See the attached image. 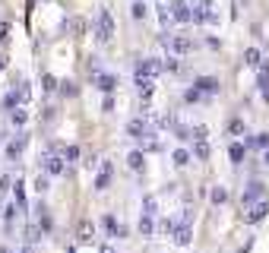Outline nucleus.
Returning <instances> with one entry per match:
<instances>
[{"instance_id":"23","label":"nucleus","mask_w":269,"mask_h":253,"mask_svg":"<svg viewBox=\"0 0 269 253\" xmlns=\"http://www.w3.org/2000/svg\"><path fill=\"white\" fill-rule=\"evenodd\" d=\"M209 203H212V206H225V203H228V190L216 184L212 190H209Z\"/></svg>"},{"instance_id":"39","label":"nucleus","mask_w":269,"mask_h":253,"mask_svg":"<svg viewBox=\"0 0 269 253\" xmlns=\"http://www.w3.org/2000/svg\"><path fill=\"white\" fill-rule=\"evenodd\" d=\"M158 19H162V26H168V22H171V7L168 4H158Z\"/></svg>"},{"instance_id":"8","label":"nucleus","mask_w":269,"mask_h":253,"mask_svg":"<svg viewBox=\"0 0 269 253\" xmlns=\"http://www.w3.org/2000/svg\"><path fill=\"white\" fill-rule=\"evenodd\" d=\"M263 196H266V184H263V180H250V184L244 187V193H241V206L247 209L250 203H256V199H263Z\"/></svg>"},{"instance_id":"25","label":"nucleus","mask_w":269,"mask_h":253,"mask_svg":"<svg viewBox=\"0 0 269 253\" xmlns=\"http://www.w3.org/2000/svg\"><path fill=\"white\" fill-rule=\"evenodd\" d=\"M79 155H83V149H79L76 142H70V146H64V152H61V159H64L67 165H73V162H79Z\"/></svg>"},{"instance_id":"54","label":"nucleus","mask_w":269,"mask_h":253,"mask_svg":"<svg viewBox=\"0 0 269 253\" xmlns=\"http://www.w3.org/2000/svg\"><path fill=\"white\" fill-rule=\"evenodd\" d=\"M241 253H247V250H241Z\"/></svg>"},{"instance_id":"18","label":"nucleus","mask_w":269,"mask_h":253,"mask_svg":"<svg viewBox=\"0 0 269 253\" xmlns=\"http://www.w3.org/2000/svg\"><path fill=\"white\" fill-rule=\"evenodd\" d=\"M127 168H130V171H143L146 168V152H139V149H133V152H127Z\"/></svg>"},{"instance_id":"45","label":"nucleus","mask_w":269,"mask_h":253,"mask_svg":"<svg viewBox=\"0 0 269 253\" xmlns=\"http://www.w3.org/2000/svg\"><path fill=\"white\" fill-rule=\"evenodd\" d=\"M101 108H104V114H111V111H114V95H104V102H101Z\"/></svg>"},{"instance_id":"3","label":"nucleus","mask_w":269,"mask_h":253,"mask_svg":"<svg viewBox=\"0 0 269 253\" xmlns=\"http://www.w3.org/2000/svg\"><path fill=\"white\" fill-rule=\"evenodd\" d=\"M95 41L98 44H108L111 38H114V19H111V13L108 10H98V19H95Z\"/></svg>"},{"instance_id":"41","label":"nucleus","mask_w":269,"mask_h":253,"mask_svg":"<svg viewBox=\"0 0 269 253\" xmlns=\"http://www.w3.org/2000/svg\"><path fill=\"white\" fill-rule=\"evenodd\" d=\"M70 29H73L76 35H83V32H86V19H79V16H73V19H70Z\"/></svg>"},{"instance_id":"7","label":"nucleus","mask_w":269,"mask_h":253,"mask_svg":"<svg viewBox=\"0 0 269 253\" xmlns=\"http://www.w3.org/2000/svg\"><path fill=\"white\" fill-rule=\"evenodd\" d=\"M26 146H29V133H26V130H16V136L7 142V159H10V162H16L19 155L26 152Z\"/></svg>"},{"instance_id":"15","label":"nucleus","mask_w":269,"mask_h":253,"mask_svg":"<svg viewBox=\"0 0 269 253\" xmlns=\"http://www.w3.org/2000/svg\"><path fill=\"white\" fill-rule=\"evenodd\" d=\"M111 180H114V165L111 162H104L101 165V171H98V177H95V190L101 193V190H108L111 187Z\"/></svg>"},{"instance_id":"46","label":"nucleus","mask_w":269,"mask_h":253,"mask_svg":"<svg viewBox=\"0 0 269 253\" xmlns=\"http://www.w3.org/2000/svg\"><path fill=\"white\" fill-rule=\"evenodd\" d=\"M7 35H10V22L0 19V41H7Z\"/></svg>"},{"instance_id":"10","label":"nucleus","mask_w":269,"mask_h":253,"mask_svg":"<svg viewBox=\"0 0 269 253\" xmlns=\"http://www.w3.org/2000/svg\"><path fill=\"white\" fill-rule=\"evenodd\" d=\"M171 19H174V22H181V26H187V22H193L190 4H187V0H174V4H171Z\"/></svg>"},{"instance_id":"11","label":"nucleus","mask_w":269,"mask_h":253,"mask_svg":"<svg viewBox=\"0 0 269 253\" xmlns=\"http://www.w3.org/2000/svg\"><path fill=\"white\" fill-rule=\"evenodd\" d=\"M101 228H104V234H108V237H127V234H130V231H127V225L118 222L114 215H104V219H101Z\"/></svg>"},{"instance_id":"1","label":"nucleus","mask_w":269,"mask_h":253,"mask_svg":"<svg viewBox=\"0 0 269 253\" xmlns=\"http://www.w3.org/2000/svg\"><path fill=\"white\" fill-rule=\"evenodd\" d=\"M165 70H162V60L158 57H143L136 60L133 67V82H155V76H162Z\"/></svg>"},{"instance_id":"21","label":"nucleus","mask_w":269,"mask_h":253,"mask_svg":"<svg viewBox=\"0 0 269 253\" xmlns=\"http://www.w3.org/2000/svg\"><path fill=\"white\" fill-rule=\"evenodd\" d=\"M92 237H95V228H92V222H79V228H76V240H79V244H89Z\"/></svg>"},{"instance_id":"36","label":"nucleus","mask_w":269,"mask_h":253,"mask_svg":"<svg viewBox=\"0 0 269 253\" xmlns=\"http://www.w3.org/2000/svg\"><path fill=\"white\" fill-rule=\"evenodd\" d=\"M13 199H16V209H26V187H22V180H16V187H13Z\"/></svg>"},{"instance_id":"24","label":"nucleus","mask_w":269,"mask_h":253,"mask_svg":"<svg viewBox=\"0 0 269 253\" xmlns=\"http://www.w3.org/2000/svg\"><path fill=\"white\" fill-rule=\"evenodd\" d=\"M171 133L178 136L181 142H187V139H193V127H187V124H181V120H174V127H171Z\"/></svg>"},{"instance_id":"35","label":"nucleus","mask_w":269,"mask_h":253,"mask_svg":"<svg viewBox=\"0 0 269 253\" xmlns=\"http://www.w3.org/2000/svg\"><path fill=\"white\" fill-rule=\"evenodd\" d=\"M228 133L235 136V139L247 133V127H244V120H241V117H231V124H228Z\"/></svg>"},{"instance_id":"13","label":"nucleus","mask_w":269,"mask_h":253,"mask_svg":"<svg viewBox=\"0 0 269 253\" xmlns=\"http://www.w3.org/2000/svg\"><path fill=\"white\" fill-rule=\"evenodd\" d=\"M35 225L41 228V234H48L51 228H54V219H51V212H48V206H44V203H38V206H35Z\"/></svg>"},{"instance_id":"28","label":"nucleus","mask_w":269,"mask_h":253,"mask_svg":"<svg viewBox=\"0 0 269 253\" xmlns=\"http://www.w3.org/2000/svg\"><path fill=\"white\" fill-rule=\"evenodd\" d=\"M162 70H165V73L181 76L184 73V64H181V57H168V60H162Z\"/></svg>"},{"instance_id":"49","label":"nucleus","mask_w":269,"mask_h":253,"mask_svg":"<svg viewBox=\"0 0 269 253\" xmlns=\"http://www.w3.org/2000/svg\"><path fill=\"white\" fill-rule=\"evenodd\" d=\"M16 253H35V247H29V244H26V247H19Z\"/></svg>"},{"instance_id":"20","label":"nucleus","mask_w":269,"mask_h":253,"mask_svg":"<svg viewBox=\"0 0 269 253\" xmlns=\"http://www.w3.org/2000/svg\"><path fill=\"white\" fill-rule=\"evenodd\" d=\"M136 231L143 234V237L155 234V219H152V215H139V222H136Z\"/></svg>"},{"instance_id":"27","label":"nucleus","mask_w":269,"mask_h":253,"mask_svg":"<svg viewBox=\"0 0 269 253\" xmlns=\"http://www.w3.org/2000/svg\"><path fill=\"white\" fill-rule=\"evenodd\" d=\"M171 162L178 165V168H187V165H190V149H184V146H178V149L171 152Z\"/></svg>"},{"instance_id":"5","label":"nucleus","mask_w":269,"mask_h":253,"mask_svg":"<svg viewBox=\"0 0 269 253\" xmlns=\"http://www.w3.org/2000/svg\"><path fill=\"white\" fill-rule=\"evenodd\" d=\"M266 215H269V199L263 196V199H256V203H250V206L244 209V225H260Z\"/></svg>"},{"instance_id":"52","label":"nucleus","mask_w":269,"mask_h":253,"mask_svg":"<svg viewBox=\"0 0 269 253\" xmlns=\"http://www.w3.org/2000/svg\"><path fill=\"white\" fill-rule=\"evenodd\" d=\"M0 253H13V250H10V247H0Z\"/></svg>"},{"instance_id":"53","label":"nucleus","mask_w":269,"mask_h":253,"mask_svg":"<svg viewBox=\"0 0 269 253\" xmlns=\"http://www.w3.org/2000/svg\"><path fill=\"white\" fill-rule=\"evenodd\" d=\"M4 67H7V60H4V57H0V70H4Z\"/></svg>"},{"instance_id":"19","label":"nucleus","mask_w":269,"mask_h":253,"mask_svg":"<svg viewBox=\"0 0 269 253\" xmlns=\"http://www.w3.org/2000/svg\"><path fill=\"white\" fill-rule=\"evenodd\" d=\"M152 92H155V82H136V95H139V102H143V108H149Z\"/></svg>"},{"instance_id":"47","label":"nucleus","mask_w":269,"mask_h":253,"mask_svg":"<svg viewBox=\"0 0 269 253\" xmlns=\"http://www.w3.org/2000/svg\"><path fill=\"white\" fill-rule=\"evenodd\" d=\"M10 180H13V177H10V174H4V177H0V190H4V193H7V190H10Z\"/></svg>"},{"instance_id":"42","label":"nucleus","mask_w":269,"mask_h":253,"mask_svg":"<svg viewBox=\"0 0 269 253\" xmlns=\"http://www.w3.org/2000/svg\"><path fill=\"white\" fill-rule=\"evenodd\" d=\"M41 86L48 89V92H54V89H57V79H54L51 73H44V76H41Z\"/></svg>"},{"instance_id":"12","label":"nucleus","mask_w":269,"mask_h":253,"mask_svg":"<svg viewBox=\"0 0 269 253\" xmlns=\"http://www.w3.org/2000/svg\"><path fill=\"white\" fill-rule=\"evenodd\" d=\"M193 89L200 92V95H219L222 82H219L216 76H200V79H193Z\"/></svg>"},{"instance_id":"43","label":"nucleus","mask_w":269,"mask_h":253,"mask_svg":"<svg viewBox=\"0 0 269 253\" xmlns=\"http://www.w3.org/2000/svg\"><path fill=\"white\" fill-rule=\"evenodd\" d=\"M206 136H209V127L206 124H196L193 127V139H206Z\"/></svg>"},{"instance_id":"29","label":"nucleus","mask_w":269,"mask_h":253,"mask_svg":"<svg viewBox=\"0 0 269 253\" xmlns=\"http://www.w3.org/2000/svg\"><path fill=\"white\" fill-rule=\"evenodd\" d=\"M244 64H247V67H260L263 64V51H260V47H247V51H244Z\"/></svg>"},{"instance_id":"26","label":"nucleus","mask_w":269,"mask_h":253,"mask_svg":"<svg viewBox=\"0 0 269 253\" xmlns=\"http://www.w3.org/2000/svg\"><path fill=\"white\" fill-rule=\"evenodd\" d=\"M16 203H13V206H7V212H4V231L7 234H13V228H16Z\"/></svg>"},{"instance_id":"48","label":"nucleus","mask_w":269,"mask_h":253,"mask_svg":"<svg viewBox=\"0 0 269 253\" xmlns=\"http://www.w3.org/2000/svg\"><path fill=\"white\" fill-rule=\"evenodd\" d=\"M95 165H98V155H89V159H86V168L92 171V168H95Z\"/></svg>"},{"instance_id":"51","label":"nucleus","mask_w":269,"mask_h":253,"mask_svg":"<svg viewBox=\"0 0 269 253\" xmlns=\"http://www.w3.org/2000/svg\"><path fill=\"white\" fill-rule=\"evenodd\" d=\"M101 253H118V250H114V247H104V250H101Z\"/></svg>"},{"instance_id":"31","label":"nucleus","mask_w":269,"mask_h":253,"mask_svg":"<svg viewBox=\"0 0 269 253\" xmlns=\"http://www.w3.org/2000/svg\"><path fill=\"white\" fill-rule=\"evenodd\" d=\"M190 155H193V159H200V162H206L209 159V142L206 139H193V152Z\"/></svg>"},{"instance_id":"2","label":"nucleus","mask_w":269,"mask_h":253,"mask_svg":"<svg viewBox=\"0 0 269 253\" xmlns=\"http://www.w3.org/2000/svg\"><path fill=\"white\" fill-rule=\"evenodd\" d=\"M158 41H162V47L168 51V57H187V54L193 51V41H190V38H184V35L162 32V35H158Z\"/></svg>"},{"instance_id":"37","label":"nucleus","mask_w":269,"mask_h":253,"mask_svg":"<svg viewBox=\"0 0 269 253\" xmlns=\"http://www.w3.org/2000/svg\"><path fill=\"white\" fill-rule=\"evenodd\" d=\"M155 209H158V199L149 193V196L143 199V215H155Z\"/></svg>"},{"instance_id":"32","label":"nucleus","mask_w":269,"mask_h":253,"mask_svg":"<svg viewBox=\"0 0 269 253\" xmlns=\"http://www.w3.org/2000/svg\"><path fill=\"white\" fill-rule=\"evenodd\" d=\"M146 13H149V7L143 4V0H133V4H130V16L139 22V19H146Z\"/></svg>"},{"instance_id":"14","label":"nucleus","mask_w":269,"mask_h":253,"mask_svg":"<svg viewBox=\"0 0 269 253\" xmlns=\"http://www.w3.org/2000/svg\"><path fill=\"white\" fill-rule=\"evenodd\" d=\"M92 82H95L104 95H111L114 89H118V76H114V73H95V76H92Z\"/></svg>"},{"instance_id":"30","label":"nucleus","mask_w":269,"mask_h":253,"mask_svg":"<svg viewBox=\"0 0 269 253\" xmlns=\"http://www.w3.org/2000/svg\"><path fill=\"white\" fill-rule=\"evenodd\" d=\"M10 124H13L16 130H22L29 124V114H26V108H16V111H10Z\"/></svg>"},{"instance_id":"44","label":"nucleus","mask_w":269,"mask_h":253,"mask_svg":"<svg viewBox=\"0 0 269 253\" xmlns=\"http://www.w3.org/2000/svg\"><path fill=\"white\" fill-rule=\"evenodd\" d=\"M174 225H178V219H165V222H162V231H165V234H174Z\"/></svg>"},{"instance_id":"34","label":"nucleus","mask_w":269,"mask_h":253,"mask_svg":"<svg viewBox=\"0 0 269 253\" xmlns=\"http://www.w3.org/2000/svg\"><path fill=\"white\" fill-rule=\"evenodd\" d=\"M32 187L38 190V193H48V187H51V180H48V174H44V171H38V174H35V180H32Z\"/></svg>"},{"instance_id":"16","label":"nucleus","mask_w":269,"mask_h":253,"mask_svg":"<svg viewBox=\"0 0 269 253\" xmlns=\"http://www.w3.org/2000/svg\"><path fill=\"white\" fill-rule=\"evenodd\" d=\"M256 86H260L263 98L269 102V60H266V57H263V64L256 67Z\"/></svg>"},{"instance_id":"4","label":"nucleus","mask_w":269,"mask_h":253,"mask_svg":"<svg viewBox=\"0 0 269 253\" xmlns=\"http://www.w3.org/2000/svg\"><path fill=\"white\" fill-rule=\"evenodd\" d=\"M174 244L178 247H187L193 240V225H190V209H184V215L178 219V225H174Z\"/></svg>"},{"instance_id":"40","label":"nucleus","mask_w":269,"mask_h":253,"mask_svg":"<svg viewBox=\"0 0 269 253\" xmlns=\"http://www.w3.org/2000/svg\"><path fill=\"white\" fill-rule=\"evenodd\" d=\"M61 95H70V98H73V95H79V89H76V82H61Z\"/></svg>"},{"instance_id":"38","label":"nucleus","mask_w":269,"mask_h":253,"mask_svg":"<svg viewBox=\"0 0 269 253\" xmlns=\"http://www.w3.org/2000/svg\"><path fill=\"white\" fill-rule=\"evenodd\" d=\"M184 102H187V105H200V102H203V95H200V92H196V89L190 86V89L184 92Z\"/></svg>"},{"instance_id":"17","label":"nucleus","mask_w":269,"mask_h":253,"mask_svg":"<svg viewBox=\"0 0 269 253\" xmlns=\"http://www.w3.org/2000/svg\"><path fill=\"white\" fill-rule=\"evenodd\" d=\"M228 159H231V165H241L244 159H247V146H244L241 139H235V142L228 146Z\"/></svg>"},{"instance_id":"50","label":"nucleus","mask_w":269,"mask_h":253,"mask_svg":"<svg viewBox=\"0 0 269 253\" xmlns=\"http://www.w3.org/2000/svg\"><path fill=\"white\" fill-rule=\"evenodd\" d=\"M263 165L269 168V149H263Z\"/></svg>"},{"instance_id":"22","label":"nucleus","mask_w":269,"mask_h":253,"mask_svg":"<svg viewBox=\"0 0 269 253\" xmlns=\"http://www.w3.org/2000/svg\"><path fill=\"white\" fill-rule=\"evenodd\" d=\"M0 108H4L7 114H10V111H16V108H22V102H19V92H16V89H10V92L4 95V105H0Z\"/></svg>"},{"instance_id":"33","label":"nucleus","mask_w":269,"mask_h":253,"mask_svg":"<svg viewBox=\"0 0 269 253\" xmlns=\"http://www.w3.org/2000/svg\"><path fill=\"white\" fill-rule=\"evenodd\" d=\"M38 237H41V228L35 225V222H32V225H26V244H29V247H35V244H38Z\"/></svg>"},{"instance_id":"9","label":"nucleus","mask_w":269,"mask_h":253,"mask_svg":"<svg viewBox=\"0 0 269 253\" xmlns=\"http://www.w3.org/2000/svg\"><path fill=\"white\" fill-rule=\"evenodd\" d=\"M127 133H130L133 139H143V136H149V133H155V130H152L149 117H133L130 124H127Z\"/></svg>"},{"instance_id":"6","label":"nucleus","mask_w":269,"mask_h":253,"mask_svg":"<svg viewBox=\"0 0 269 253\" xmlns=\"http://www.w3.org/2000/svg\"><path fill=\"white\" fill-rule=\"evenodd\" d=\"M41 171L48 174V177H57V174L67 171V162H64L57 152H44V155H41Z\"/></svg>"}]
</instances>
